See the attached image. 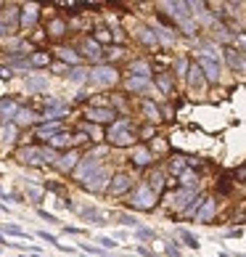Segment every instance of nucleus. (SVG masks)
<instances>
[{"instance_id":"39448f33","label":"nucleus","mask_w":246,"mask_h":257,"mask_svg":"<svg viewBox=\"0 0 246 257\" xmlns=\"http://www.w3.org/2000/svg\"><path fill=\"white\" fill-rule=\"evenodd\" d=\"M85 117H88V122H93V125H98V122H117V111L114 109H88Z\"/></svg>"},{"instance_id":"20e7f679","label":"nucleus","mask_w":246,"mask_h":257,"mask_svg":"<svg viewBox=\"0 0 246 257\" xmlns=\"http://www.w3.org/2000/svg\"><path fill=\"white\" fill-rule=\"evenodd\" d=\"M198 69H201V74L206 77V82L220 80V59H214V56H206V53L198 56Z\"/></svg>"},{"instance_id":"6e6552de","label":"nucleus","mask_w":246,"mask_h":257,"mask_svg":"<svg viewBox=\"0 0 246 257\" xmlns=\"http://www.w3.org/2000/svg\"><path fill=\"white\" fill-rule=\"evenodd\" d=\"M196 220L198 223H212L214 220V199H204L201 209L196 212Z\"/></svg>"},{"instance_id":"a878e982","label":"nucleus","mask_w":246,"mask_h":257,"mask_svg":"<svg viewBox=\"0 0 246 257\" xmlns=\"http://www.w3.org/2000/svg\"><path fill=\"white\" fill-rule=\"evenodd\" d=\"M135 231H138V239H143V241H148V239H154V231H151V228H143V225H140V228H135Z\"/></svg>"},{"instance_id":"ddd939ff","label":"nucleus","mask_w":246,"mask_h":257,"mask_svg":"<svg viewBox=\"0 0 246 257\" xmlns=\"http://www.w3.org/2000/svg\"><path fill=\"white\" fill-rule=\"evenodd\" d=\"M130 74H132V77H146V80H148L151 69H148L146 61H132V64H130Z\"/></svg>"},{"instance_id":"c756f323","label":"nucleus","mask_w":246,"mask_h":257,"mask_svg":"<svg viewBox=\"0 0 246 257\" xmlns=\"http://www.w3.org/2000/svg\"><path fill=\"white\" fill-rule=\"evenodd\" d=\"M167 257H180V249H177V244L167 241Z\"/></svg>"},{"instance_id":"72a5a7b5","label":"nucleus","mask_w":246,"mask_h":257,"mask_svg":"<svg viewBox=\"0 0 246 257\" xmlns=\"http://www.w3.org/2000/svg\"><path fill=\"white\" fill-rule=\"evenodd\" d=\"M101 244L106 246V249H114V246H117V241H114V239H101Z\"/></svg>"},{"instance_id":"4468645a","label":"nucleus","mask_w":246,"mask_h":257,"mask_svg":"<svg viewBox=\"0 0 246 257\" xmlns=\"http://www.w3.org/2000/svg\"><path fill=\"white\" fill-rule=\"evenodd\" d=\"M132 162H135L138 167H146V165H151V162H154V154H151L148 149H138L135 157H132Z\"/></svg>"},{"instance_id":"f03ea898","label":"nucleus","mask_w":246,"mask_h":257,"mask_svg":"<svg viewBox=\"0 0 246 257\" xmlns=\"http://www.w3.org/2000/svg\"><path fill=\"white\" fill-rule=\"evenodd\" d=\"M101 170V162L96 157H85L82 162H77V167H74V180H80V183L88 186L93 178H96V173Z\"/></svg>"},{"instance_id":"cd10ccee","label":"nucleus","mask_w":246,"mask_h":257,"mask_svg":"<svg viewBox=\"0 0 246 257\" xmlns=\"http://www.w3.org/2000/svg\"><path fill=\"white\" fill-rule=\"evenodd\" d=\"M96 43H111V35L106 30H96Z\"/></svg>"},{"instance_id":"5701e85b","label":"nucleus","mask_w":246,"mask_h":257,"mask_svg":"<svg viewBox=\"0 0 246 257\" xmlns=\"http://www.w3.org/2000/svg\"><path fill=\"white\" fill-rule=\"evenodd\" d=\"M143 111L148 114L151 119H162V114H159V106H156L154 101H143Z\"/></svg>"},{"instance_id":"473e14b6","label":"nucleus","mask_w":246,"mask_h":257,"mask_svg":"<svg viewBox=\"0 0 246 257\" xmlns=\"http://www.w3.org/2000/svg\"><path fill=\"white\" fill-rule=\"evenodd\" d=\"M64 59H66V61H77V59H80V56H77V53H74V51H69V48H66V51H64Z\"/></svg>"},{"instance_id":"f8f14e48","label":"nucleus","mask_w":246,"mask_h":257,"mask_svg":"<svg viewBox=\"0 0 246 257\" xmlns=\"http://www.w3.org/2000/svg\"><path fill=\"white\" fill-rule=\"evenodd\" d=\"M140 43H143V45H148L151 51H156V48H159V37H156V30H146V27H143V30H140Z\"/></svg>"},{"instance_id":"4be33fe9","label":"nucleus","mask_w":246,"mask_h":257,"mask_svg":"<svg viewBox=\"0 0 246 257\" xmlns=\"http://www.w3.org/2000/svg\"><path fill=\"white\" fill-rule=\"evenodd\" d=\"M48 64H51L48 53H32V59H30V66H48Z\"/></svg>"},{"instance_id":"b1692460","label":"nucleus","mask_w":246,"mask_h":257,"mask_svg":"<svg viewBox=\"0 0 246 257\" xmlns=\"http://www.w3.org/2000/svg\"><path fill=\"white\" fill-rule=\"evenodd\" d=\"M0 231H3V233H8V236H19V239H30V236H27V233H24L19 225H3Z\"/></svg>"},{"instance_id":"7c9ffc66","label":"nucleus","mask_w":246,"mask_h":257,"mask_svg":"<svg viewBox=\"0 0 246 257\" xmlns=\"http://www.w3.org/2000/svg\"><path fill=\"white\" fill-rule=\"evenodd\" d=\"M85 252H90V254H103V257H109L106 252L101 249V246H85Z\"/></svg>"},{"instance_id":"0eeeda50","label":"nucleus","mask_w":246,"mask_h":257,"mask_svg":"<svg viewBox=\"0 0 246 257\" xmlns=\"http://www.w3.org/2000/svg\"><path fill=\"white\" fill-rule=\"evenodd\" d=\"M130 188V175L127 173H117L114 180L109 183V194H125Z\"/></svg>"},{"instance_id":"dca6fc26","label":"nucleus","mask_w":246,"mask_h":257,"mask_svg":"<svg viewBox=\"0 0 246 257\" xmlns=\"http://www.w3.org/2000/svg\"><path fill=\"white\" fill-rule=\"evenodd\" d=\"M188 82H191V88H201V85H204V74H201V69H198V64H193V66H191Z\"/></svg>"},{"instance_id":"f704fd0d","label":"nucleus","mask_w":246,"mask_h":257,"mask_svg":"<svg viewBox=\"0 0 246 257\" xmlns=\"http://www.w3.org/2000/svg\"><path fill=\"white\" fill-rule=\"evenodd\" d=\"M64 231H66V233H82V228H74V225H66V228H64Z\"/></svg>"},{"instance_id":"2eb2a0df","label":"nucleus","mask_w":246,"mask_h":257,"mask_svg":"<svg viewBox=\"0 0 246 257\" xmlns=\"http://www.w3.org/2000/svg\"><path fill=\"white\" fill-rule=\"evenodd\" d=\"M85 53L90 56V59H103V51H101V45L93 40V37H88L85 40Z\"/></svg>"},{"instance_id":"aec40b11","label":"nucleus","mask_w":246,"mask_h":257,"mask_svg":"<svg viewBox=\"0 0 246 257\" xmlns=\"http://www.w3.org/2000/svg\"><path fill=\"white\" fill-rule=\"evenodd\" d=\"M14 111H19V109H16V103H14L11 98H3V101H0V114H3L6 119H11Z\"/></svg>"},{"instance_id":"bb28decb","label":"nucleus","mask_w":246,"mask_h":257,"mask_svg":"<svg viewBox=\"0 0 246 257\" xmlns=\"http://www.w3.org/2000/svg\"><path fill=\"white\" fill-rule=\"evenodd\" d=\"M119 225H130V228H140V223L135 220V217H132V215H122L119 217Z\"/></svg>"},{"instance_id":"412c9836","label":"nucleus","mask_w":246,"mask_h":257,"mask_svg":"<svg viewBox=\"0 0 246 257\" xmlns=\"http://www.w3.org/2000/svg\"><path fill=\"white\" fill-rule=\"evenodd\" d=\"M177 233H180L183 244H188V246H191V249H198V239H196V236H193L191 231H185V228H180V231H177Z\"/></svg>"},{"instance_id":"7ed1b4c3","label":"nucleus","mask_w":246,"mask_h":257,"mask_svg":"<svg viewBox=\"0 0 246 257\" xmlns=\"http://www.w3.org/2000/svg\"><path fill=\"white\" fill-rule=\"evenodd\" d=\"M130 207H135V209H154L156 207V194L148 188V183L135 188V194L130 196Z\"/></svg>"},{"instance_id":"9b49d317","label":"nucleus","mask_w":246,"mask_h":257,"mask_svg":"<svg viewBox=\"0 0 246 257\" xmlns=\"http://www.w3.org/2000/svg\"><path fill=\"white\" fill-rule=\"evenodd\" d=\"M77 159H80V151H66L64 159L59 162V170H64V173H74V167H77Z\"/></svg>"},{"instance_id":"423d86ee","label":"nucleus","mask_w":246,"mask_h":257,"mask_svg":"<svg viewBox=\"0 0 246 257\" xmlns=\"http://www.w3.org/2000/svg\"><path fill=\"white\" fill-rule=\"evenodd\" d=\"M117 69H111V66H98V69H93V80L101 82V85H106V88H111V85L117 82Z\"/></svg>"},{"instance_id":"9d476101","label":"nucleus","mask_w":246,"mask_h":257,"mask_svg":"<svg viewBox=\"0 0 246 257\" xmlns=\"http://www.w3.org/2000/svg\"><path fill=\"white\" fill-rule=\"evenodd\" d=\"M148 85H151V80H146V77H127L125 80V90H130V93H146Z\"/></svg>"},{"instance_id":"393cba45","label":"nucleus","mask_w":246,"mask_h":257,"mask_svg":"<svg viewBox=\"0 0 246 257\" xmlns=\"http://www.w3.org/2000/svg\"><path fill=\"white\" fill-rule=\"evenodd\" d=\"M66 32V22H64V19H61V22H59V19H56V22H51V37H59V35H64Z\"/></svg>"},{"instance_id":"c9c22d12","label":"nucleus","mask_w":246,"mask_h":257,"mask_svg":"<svg viewBox=\"0 0 246 257\" xmlns=\"http://www.w3.org/2000/svg\"><path fill=\"white\" fill-rule=\"evenodd\" d=\"M238 236H241V228H235V231L228 233V239H238Z\"/></svg>"},{"instance_id":"f257e3e1","label":"nucleus","mask_w":246,"mask_h":257,"mask_svg":"<svg viewBox=\"0 0 246 257\" xmlns=\"http://www.w3.org/2000/svg\"><path fill=\"white\" fill-rule=\"evenodd\" d=\"M106 138H109L111 146H132L138 136H135V127H132L130 119H117L114 125L109 127Z\"/></svg>"},{"instance_id":"2f4dec72","label":"nucleus","mask_w":246,"mask_h":257,"mask_svg":"<svg viewBox=\"0 0 246 257\" xmlns=\"http://www.w3.org/2000/svg\"><path fill=\"white\" fill-rule=\"evenodd\" d=\"M235 45H238V51H246V35H238V37H235Z\"/></svg>"},{"instance_id":"6ab92c4d","label":"nucleus","mask_w":246,"mask_h":257,"mask_svg":"<svg viewBox=\"0 0 246 257\" xmlns=\"http://www.w3.org/2000/svg\"><path fill=\"white\" fill-rule=\"evenodd\" d=\"M148 188H151L154 194L162 191V188H164V173H154V175H151V180H148Z\"/></svg>"},{"instance_id":"a211bd4d","label":"nucleus","mask_w":246,"mask_h":257,"mask_svg":"<svg viewBox=\"0 0 246 257\" xmlns=\"http://www.w3.org/2000/svg\"><path fill=\"white\" fill-rule=\"evenodd\" d=\"M37 239H45L48 244H53L56 249H61V252H72V246H61L59 241H56V236H53V233H48V231H37Z\"/></svg>"},{"instance_id":"e433bc0d","label":"nucleus","mask_w":246,"mask_h":257,"mask_svg":"<svg viewBox=\"0 0 246 257\" xmlns=\"http://www.w3.org/2000/svg\"><path fill=\"white\" fill-rule=\"evenodd\" d=\"M235 257H246V254H235Z\"/></svg>"},{"instance_id":"1a4fd4ad","label":"nucleus","mask_w":246,"mask_h":257,"mask_svg":"<svg viewBox=\"0 0 246 257\" xmlns=\"http://www.w3.org/2000/svg\"><path fill=\"white\" fill-rule=\"evenodd\" d=\"M80 217H85V220L96 223V225H103L106 223V217H103V212L98 207H80Z\"/></svg>"},{"instance_id":"f3484780","label":"nucleus","mask_w":246,"mask_h":257,"mask_svg":"<svg viewBox=\"0 0 246 257\" xmlns=\"http://www.w3.org/2000/svg\"><path fill=\"white\" fill-rule=\"evenodd\" d=\"M156 85H159V90H162V93H167V96H169V93H172V77H169V74H156V80H154Z\"/></svg>"},{"instance_id":"c85d7f7f","label":"nucleus","mask_w":246,"mask_h":257,"mask_svg":"<svg viewBox=\"0 0 246 257\" xmlns=\"http://www.w3.org/2000/svg\"><path fill=\"white\" fill-rule=\"evenodd\" d=\"M37 215H40L45 223H59V217H53L51 212H45V209H40V207H37Z\"/></svg>"}]
</instances>
